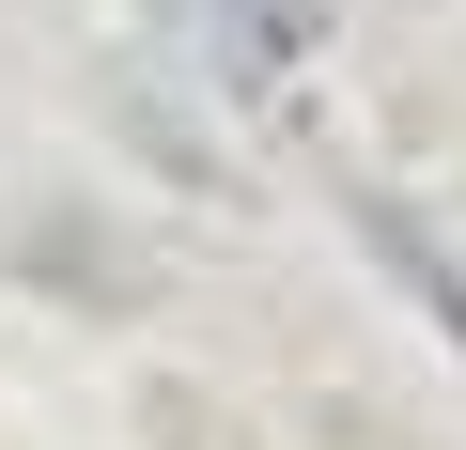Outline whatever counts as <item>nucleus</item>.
<instances>
[{
    "instance_id": "obj_2",
    "label": "nucleus",
    "mask_w": 466,
    "mask_h": 450,
    "mask_svg": "<svg viewBox=\"0 0 466 450\" xmlns=\"http://www.w3.org/2000/svg\"><path fill=\"white\" fill-rule=\"evenodd\" d=\"M358 234H373V249L404 265V295H420V311L451 326V357H466V280H451V249L420 234V217H404V202H358Z\"/></svg>"
},
{
    "instance_id": "obj_1",
    "label": "nucleus",
    "mask_w": 466,
    "mask_h": 450,
    "mask_svg": "<svg viewBox=\"0 0 466 450\" xmlns=\"http://www.w3.org/2000/svg\"><path fill=\"white\" fill-rule=\"evenodd\" d=\"M156 32L233 94H296L327 63V0H156Z\"/></svg>"
}]
</instances>
